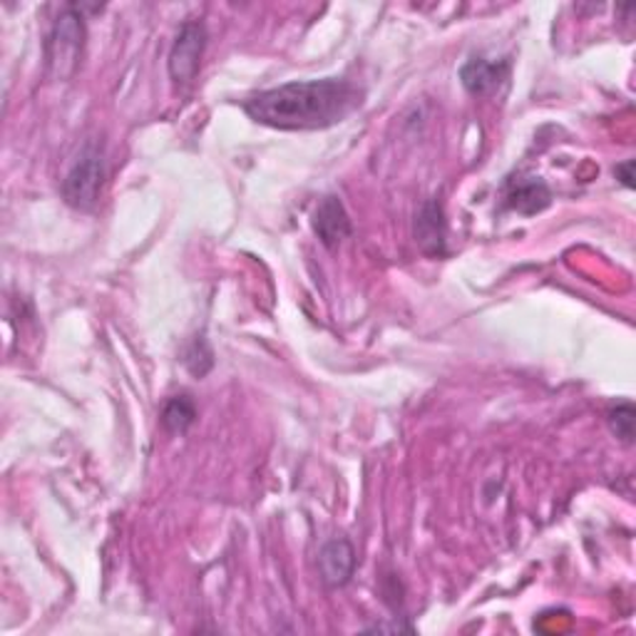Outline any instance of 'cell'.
<instances>
[{
    "label": "cell",
    "instance_id": "6da1fadb",
    "mask_svg": "<svg viewBox=\"0 0 636 636\" xmlns=\"http://www.w3.org/2000/svg\"><path fill=\"white\" fill-rule=\"evenodd\" d=\"M363 103V89L343 77L296 80L244 99L254 123L286 132L326 129L343 123Z\"/></svg>",
    "mask_w": 636,
    "mask_h": 636
},
{
    "label": "cell",
    "instance_id": "7a4b0ae2",
    "mask_svg": "<svg viewBox=\"0 0 636 636\" xmlns=\"http://www.w3.org/2000/svg\"><path fill=\"white\" fill-rule=\"evenodd\" d=\"M85 6H65L53 20V28L45 38V70L55 83L75 77L83 63V50L87 38Z\"/></svg>",
    "mask_w": 636,
    "mask_h": 636
},
{
    "label": "cell",
    "instance_id": "3957f363",
    "mask_svg": "<svg viewBox=\"0 0 636 636\" xmlns=\"http://www.w3.org/2000/svg\"><path fill=\"white\" fill-rule=\"evenodd\" d=\"M105 177H107V159L103 152V145L87 142L80 149L77 159L73 162V167L67 169V174L63 179V187H60L65 204L77 209V212H93L99 202V197H103Z\"/></svg>",
    "mask_w": 636,
    "mask_h": 636
},
{
    "label": "cell",
    "instance_id": "8fae6325",
    "mask_svg": "<svg viewBox=\"0 0 636 636\" xmlns=\"http://www.w3.org/2000/svg\"><path fill=\"white\" fill-rule=\"evenodd\" d=\"M182 361L187 365V371L192 373L194 378H204L209 371H212L214 353H212V348H209L204 336H194L192 341L184 346Z\"/></svg>",
    "mask_w": 636,
    "mask_h": 636
},
{
    "label": "cell",
    "instance_id": "8992f818",
    "mask_svg": "<svg viewBox=\"0 0 636 636\" xmlns=\"http://www.w3.org/2000/svg\"><path fill=\"white\" fill-rule=\"evenodd\" d=\"M507 77H510V60H487L483 55H473L460 67L463 87L477 97L492 95L497 87L505 85Z\"/></svg>",
    "mask_w": 636,
    "mask_h": 636
},
{
    "label": "cell",
    "instance_id": "30bf717a",
    "mask_svg": "<svg viewBox=\"0 0 636 636\" xmlns=\"http://www.w3.org/2000/svg\"><path fill=\"white\" fill-rule=\"evenodd\" d=\"M159 417H162V425H165L167 433L182 435L197 421V405H194V401L187 393L172 395L165 403L162 415H159Z\"/></svg>",
    "mask_w": 636,
    "mask_h": 636
},
{
    "label": "cell",
    "instance_id": "5b68a950",
    "mask_svg": "<svg viewBox=\"0 0 636 636\" xmlns=\"http://www.w3.org/2000/svg\"><path fill=\"white\" fill-rule=\"evenodd\" d=\"M413 236L417 248L425 256L443 258L447 254V222H445V209L437 199H425L421 209L415 212L413 222Z\"/></svg>",
    "mask_w": 636,
    "mask_h": 636
},
{
    "label": "cell",
    "instance_id": "9c48e42d",
    "mask_svg": "<svg viewBox=\"0 0 636 636\" xmlns=\"http://www.w3.org/2000/svg\"><path fill=\"white\" fill-rule=\"evenodd\" d=\"M552 192L540 177H517L505 187V206L520 214H537L550 206Z\"/></svg>",
    "mask_w": 636,
    "mask_h": 636
},
{
    "label": "cell",
    "instance_id": "277c9868",
    "mask_svg": "<svg viewBox=\"0 0 636 636\" xmlns=\"http://www.w3.org/2000/svg\"><path fill=\"white\" fill-rule=\"evenodd\" d=\"M206 47V28L202 20H184L177 30V38L169 50V77L174 83H192L199 73V65H202V55Z\"/></svg>",
    "mask_w": 636,
    "mask_h": 636
},
{
    "label": "cell",
    "instance_id": "4fadbf2b",
    "mask_svg": "<svg viewBox=\"0 0 636 636\" xmlns=\"http://www.w3.org/2000/svg\"><path fill=\"white\" fill-rule=\"evenodd\" d=\"M614 177L619 179V182L624 184V187H634V159H626V162H622V165H616L614 167Z\"/></svg>",
    "mask_w": 636,
    "mask_h": 636
},
{
    "label": "cell",
    "instance_id": "7c38bea8",
    "mask_svg": "<svg viewBox=\"0 0 636 636\" xmlns=\"http://www.w3.org/2000/svg\"><path fill=\"white\" fill-rule=\"evenodd\" d=\"M634 417H636V413H634L632 403H619V405H614L610 413H606V421H610L612 433L626 445L634 441Z\"/></svg>",
    "mask_w": 636,
    "mask_h": 636
},
{
    "label": "cell",
    "instance_id": "ba28073f",
    "mask_svg": "<svg viewBox=\"0 0 636 636\" xmlns=\"http://www.w3.org/2000/svg\"><path fill=\"white\" fill-rule=\"evenodd\" d=\"M318 572L328 586H343L356 572V550L346 537L326 542L318 554Z\"/></svg>",
    "mask_w": 636,
    "mask_h": 636
},
{
    "label": "cell",
    "instance_id": "52a82bcc",
    "mask_svg": "<svg viewBox=\"0 0 636 636\" xmlns=\"http://www.w3.org/2000/svg\"><path fill=\"white\" fill-rule=\"evenodd\" d=\"M311 224H314L316 236L321 239V244L328 248H336L353 232L351 216H348L341 199L333 194H328L321 199V202H318Z\"/></svg>",
    "mask_w": 636,
    "mask_h": 636
}]
</instances>
